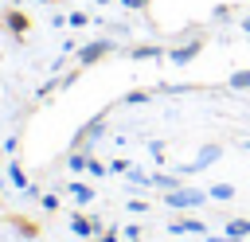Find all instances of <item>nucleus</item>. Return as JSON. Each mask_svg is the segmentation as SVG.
<instances>
[{"mask_svg":"<svg viewBox=\"0 0 250 242\" xmlns=\"http://www.w3.org/2000/svg\"><path fill=\"white\" fill-rule=\"evenodd\" d=\"M203 51V39H191L188 47H180V51H172V62H191L195 55Z\"/></svg>","mask_w":250,"mask_h":242,"instance_id":"1","label":"nucleus"},{"mask_svg":"<svg viewBox=\"0 0 250 242\" xmlns=\"http://www.w3.org/2000/svg\"><path fill=\"white\" fill-rule=\"evenodd\" d=\"M195 203H203V191H195V187H188V191H176V195H172V207H195Z\"/></svg>","mask_w":250,"mask_h":242,"instance_id":"2","label":"nucleus"},{"mask_svg":"<svg viewBox=\"0 0 250 242\" xmlns=\"http://www.w3.org/2000/svg\"><path fill=\"white\" fill-rule=\"evenodd\" d=\"M227 234L230 238H246L250 234V219H227Z\"/></svg>","mask_w":250,"mask_h":242,"instance_id":"3","label":"nucleus"},{"mask_svg":"<svg viewBox=\"0 0 250 242\" xmlns=\"http://www.w3.org/2000/svg\"><path fill=\"white\" fill-rule=\"evenodd\" d=\"M176 230H188V234H203V238H207V226H203L199 219H180Z\"/></svg>","mask_w":250,"mask_h":242,"instance_id":"4","label":"nucleus"},{"mask_svg":"<svg viewBox=\"0 0 250 242\" xmlns=\"http://www.w3.org/2000/svg\"><path fill=\"white\" fill-rule=\"evenodd\" d=\"M230 86L234 90H250V70H234L230 74Z\"/></svg>","mask_w":250,"mask_h":242,"instance_id":"5","label":"nucleus"},{"mask_svg":"<svg viewBox=\"0 0 250 242\" xmlns=\"http://www.w3.org/2000/svg\"><path fill=\"white\" fill-rule=\"evenodd\" d=\"M211 195H215V199H234V183H215Z\"/></svg>","mask_w":250,"mask_h":242,"instance_id":"6","label":"nucleus"},{"mask_svg":"<svg viewBox=\"0 0 250 242\" xmlns=\"http://www.w3.org/2000/svg\"><path fill=\"white\" fill-rule=\"evenodd\" d=\"M211 242H242V238H230V234H223V238H211Z\"/></svg>","mask_w":250,"mask_h":242,"instance_id":"7","label":"nucleus"},{"mask_svg":"<svg viewBox=\"0 0 250 242\" xmlns=\"http://www.w3.org/2000/svg\"><path fill=\"white\" fill-rule=\"evenodd\" d=\"M242 31H246V35H250V16H246V20H242Z\"/></svg>","mask_w":250,"mask_h":242,"instance_id":"8","label":"nucleus"},{"mask_svg":"<svg viewBox=\"0 0 250 242\" xmlns=\"http://www.w3.org/2000/svg\"><path fill=\"white\" fill-rule=\"evenodd\" d=\"M246 148H250V144H246Z\"/></svg>","mask_w":250,"mask_h":242,"instance_id":"9","label":"nucleus"}]
</instances>
